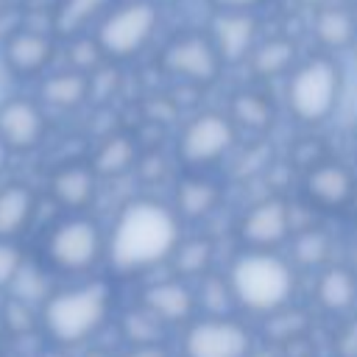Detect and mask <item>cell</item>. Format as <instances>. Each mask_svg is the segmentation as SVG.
Here are the masks:
<instances>
[{"instance_id":"6da1fadb","label":"cell","mask_w":357,"mask_h":357,"mask_svg":"<svg viewBox=\"0 0 357 357\" xmlns=\"http://www.w3.org/2000/svg\"><path fill=\"white\" fill-rule=\"evenodd\" d=\"M178 245V215L156 201H131L114 220L106 243L117 271H145L165 262Z\"/></svg>"},{"instance_id":"7a4b0ae2","label":"cell","mask_w":357,"mask_h":357,"mask_svg":"<svg viewBox=\"0 0 357 357\" xmlns=\"http://www.w3.org/2000/svg\"><path fill=\"white\" fill-rule=\"evenodd\" d=\"M293 268L271 248H248L229 268V287L237 307L268 315L290 301Z\"/></svg>"},{"instance_id":"3957f363","label":"cell","mask_w":357,"mask_h":357,"mask_svg":"<svg viewBox=\"0 0 357 357\" xmlns=\"http://www.w3.org/2000/svg\"><path fill=\"white\" fill-rule=\"evenodd\" d=\"M109 287L100 282L61 290L45 298L42 324L47 335L61 346H75L92 337L109 315Z\"/></svg>"},{"instance_id":"277c9868","label":"cell","mask_w":357,"mask_h":357,"mask_svg":"<svg viewBox=\"0 0 357 357\" xmlns=\"http://www.w3.org/2000/svg\"><path fill=\"white\" fill-rule=\"evenodd\" d=\"M340 86V67L329 56H312L290 73L287 106L301 123H321L335 112Z\"/></svg>"},{"instance_id":"5b68a950","label":"cell","mask_w":357,"mask_h":357,"mask_svg":"<svg viewBox=\"0 0 357 357\" xmlns=\"http://www.w3.org/2000/svg\"><path fill=\"white\" fill-rule=\"evenodd\" d=\"M159 25V11L148 0H128L117 8H109L95 31V39L109 59L137 56L153 36Z\"/></svg>"},{"instance_id":"8992f818","label":"cell","mask_w":357,"mask_h":357,"mask_svg":"<svg viewBox=\"0 0 357 357\" xmlns=\"http://www.w3.org/2000/svg\"><path fill=\"white\" fill-rule=\"evenodd\" d=\"M237 139V126L229 114L204 112L195 114L178 137V156L190 167H206L223 159Z\"/></svg>"},{"instance_id":"52a82bcc","label":"cell","mask_w":357,"mask_h":357,"mask_svg":"<svg viewBox=\"0 0 357 357\" xmlns=\"http://www.w3.org/2000/svg\"><path fill=\"white\" fill-rule=\"evenodd\" d=\"M106 243L100 229L86 218H70L59 223L47 237V259L61 271H86L92 268Z\"/></svg>"},{"instance_id":"ba28073f","label":"cell","mask_w":357,"mask_h":357,"mask_svg":"<svg viewBox=\"0 0 357 357\" xmlns=\"http://www.w3.org/2000/svg\"><path fill=\"white\" fill-rule=\"evenodd\" d=\"M251 337L229 315H206L184 335V357H248Z\"/></svg>"},{"instance_id":"9c48e42d","label":"cell","mask_w":357,"mask_h":357,"mask_svg":"<svg viewBox=\"0 0 357 357\" xmlns=\"http://www.w3.org/2000/svg\"><path fill=\"white\" fill-rule=\"evenodd\" d=\"M162 67L170 75H178L184 81L192 84H212L223 67V59L212 42V36L206 33H184L170 39V45L162 53Z\"/></svg>"},{"instance_id":"30bf717a","label":"cell","mask_w":357,"mask_h":357,"mask_svg":"<svg viewBox=\"0 0 357 357\" xmlns=\"http://www.w3.org/2000/svg\"><path fill=\"white\" fill-rule=\"evenodd\" d=\"M237 231L248 248H276L290 234V206L282 198H265L240 218Z\"/></svg>"},{"instance_id":"8fae6325","label":"cell","mask_w":357,"mask_h":357,"mask_svg":"<svg viewBox=\"0 0 357 357\" xmlns=\"http://www.w3.org/2000/svg\"><path fill=\"white\" fill-rule=\"evenodd\" d=\"M257 17L254 11H215L209 36L223 59V64H237L251 56L257 45Z\"/></svg>"},{"instance_id":"7c38bea8","label":"cell","mask_w":357,"mask_h":357,"mask_svg":"<svg viewBox=\"0 0 357 357\" xmlns=\"http://www.w3.org/2000/svg\"><path fill=\"white\" fill-rule=\"evenodd\" d=\"M45 137V114L33 100L11 98L0 106V139L11 151H31Z\"/></svg>"},{"instance_id":"4fadbf2b","label":"cell","mask_w":357,"mask_h":357,"mask_svg":"<svg viewBox=\"0 0 357 357\" xmlns=\"http://www.w3.org/2000/svg\"><path fill=\"white\" fill-rule=\"evenodd\" d=\"M354 190H357V181L351 170L337 162H318L307 170V178H304V192L310 204L326 206V209H340L351 204Z\"/></svg>"},{"instance_id":"5bb4252c","label":"cell","mask_w":357,"mask_h":357,"mask_svg":"<svg viewBox=\"0 0 357 357\" xmlns=\"http://www.w3.org/2000/svg\"><path fill=\"white\" fill-rule=\"evenodd\" d=\"M6 64L17 75H33L42 73L53 59V39L42 31L20 28L11 31L6 39Z\"/></svg>"},{"instance_id":"9a60e30c","label":"cell","mask_w":357,"mask_h":357,"mask_svg":"<svg viewBox=\"0 0 357 357\" xmlns=\"http://www.w3.org/2000/svg\"><path fill=\"white\" fill-rule=\"evenodd\" d=\"M142 304L165 324H181L187 321L195 307H198V298L195 293L184 284V282H159V284H151L145 293H142Z\"/></svg>"},{"instance_id":"2e32d148","label":"cell","mask_w":357,"mask_h":357,"mask_svg":"<svg viewBox=\"0 0 357 357\" xmlns=\"http://www.w3.org/2000/svg\"><path fill=\"white\" fill-rule=\"evenodd\" d=\"M95 178L98 173L92 170V165H64L53 173V181H50L53 198L61 206L81 209L95 195Z\"/></svg>"},{"instance_id":"e0dca14e","label":"cell","mask_w":357,"mask_h":357,"mask_svg":"<svg viewBox=\"0 0 357 357\" xmlns=\"http://www.w3.org/2000/svg\"><path fill=\"white\" fill-rule=\"evenodd\" d=\"M315 39L329 50H343L357 39L354 8L349 6H321L315 14Z\"/></svg>"},{"instance_id":"ac0fdd59","label":"cell","mask_w":357,"mask_h":357,"mask_svg":"<svg viewBox=\"0 0 357 357\" xmlns=\"http://www.w3.org/2000/svg\"><path fill=\"white\" fill-rule=\"evenodd\" d=\"M36 209V198L25 184H8L0 190V240L22 234Z\"/></svg>"},{"instance_id":"d6986e66","label":"cell","mask_w":357,"mask_h":357,"mask_svg":"<svg viewBox=\"0 0 357 357\" xmlns=\"http://www.w3.org/2000/svg\"><path fill=\"white\" fill-rule=\"evenodd\" d=\"M315 296H318V304L329 312H343L354 304L357 298V279L349 268L343 265H335V268H326L321 276H318V284H315Z\"/></svg>"},{"instance_id":"ffe728a7","label":"cell","mask_w":357,"mask_h":357,"mask_svg":"<svg viewBox=\"0 0 357 357\" xmlns=\"http://www.w3.org/2000/svg\"><path fill=\"white\" fill-rule=\"evenodd\" d=\"M89 89H92L89 75L73 67V70L50 75L42 84V100L56 109H75L89 98Z\"/></svg>"},{"instance_id":"44dd1931","label":"cell","mask_w":357,"mask_h":357,"mask_svg":"<svg viewBox=\"0 0 357 357\" xmlns=\"http://www.w3.org/2000/svg\"><path fill=\"white\" fill-rule=\"evenodd\" d=\"M220 201V190L218 184H212L209 178L201 176H190L176 187V215L198 220L206 218Z\"/></svg>"},{"instance_id":"7402d4cb","label":"cell","mask_w":357,"mask_h":357,"mask_svg":"<svg viewBox=\"0 0 357 357\" xmlns=\"http://www.w3.org/2000/svg\"><path fill=\"white\" fill-rule=\"evenodd\" d=\"M137 162V142L128 134H112L109 139L100 142V148L92 156V170L98 176L114 178L120 173H126L131 165Z\"/></svg>"},{"instance_id":"603a6c76","label":"cell","mask_w":357,"mask_h":357,"mask_svg":"<svg viewBox=\"0 0 357 357\" xmlns=\"http://www.w3.org/2000/svg\"><path fill=\"white\" fill-rule=\"evenodd\" d=\"M109 3L112 0H61L53 17V28L61 36H78L89 22L100 20L109 11Z\"/></svg>"},{"instance_id":"cb8c5ba5","label":"cell","mask_w":357,"mask_h":357,"mask_svg":"<svg viewBox=\"0 0 357 357\" xmlns=\"http://www.w3.org/2000/svg\"><path fill=\"white\" fill-rule=\"evenodd\" d=\"M293 61H296V45L284 36H273L251 50V67L262 78L284 75L293 67Z\"/></svg>"},{"instance_id":"d4e9b609","label":"cell","mask_w":357,"mask_h":357,"mask_svg":"<svg viewBox=\"0 0 357 357\" xmlns=\"http://www.w3.org/2000/svg\"><path fill=\"white\" fill-rule=\"evenodd\" d=\"M231 120L234 126L240 123L251 131H265L273 120V109L259 92H237L231 100Z\"/></svg>"},{"instance_id":"484cf974","label":"cell","mask_w":357,"mask_h":357,"mask_svg":"<svg viewBox=\"0 0 357 357\" xmlns=\"http://www.w3.org/2000/svg\"><path fill=\"white\" fill-rule=\"evenodd\" d=\"M176 259V271L184 276H201L206 273L209 262H212V243L204 237H192L187 243H178L170 254Z\"/></svg>"},{"instance_id":"4316f807","label":"cell","mask_w":357,"mask_h":357,"mask_svg":"<svg viewBox=\"0 0 357 357\" xmlns=\"http://www.w3.org/2000/svg\"><path fill=\"white\" fill-rule=\"evenodd\" d=\"M195 298L206 315H229V310L237 304L234 293L229 287V279H220V276H204Z\"/></svg>"},{"instance_id":"83f0119b","label":"cell","mask_w":357,"mask_h":357,"mask_svg":"<svg viewBox=\"0 0 357 357\" xmlns=\"http://www.w3.org/2000/svg\"><path fill=\"white\" fill-rule=\"evenodd\" d=\"M167 324L159 321L145 304H139L137 310H128L126 318H123V335L131 340V343H156L162 337V329Z\"/></svg>"},{"instance_id":"f1b7e54d","label":"cell","mask_w":357,"mask_h":357,"mask_svg":"<svg viewBox=\"0 0 357 357\" xmlns=\"http://www.w3.org/2000/svg\"><path fill=\"white\" fill-rule=\"evenodd\" d=\"M329 254V237L321 229H304L293 237V259L304 268H315Z\"/></svg>"},{"instance_id":"f546056e","label":"cell","mask_w":357,"mask_h":357,"mask_svg":"<svg viewBox=\"0 0 357 357\" xmlns=\"http://www.w3.org/2000/svg\"><path fill=\"white\" fill-rule=\"evenodd\" d=\"M304 326H307V318H304L298 310H284V307H279V310L268 312V326H265V332H271V337H282V340H284V337L301 335Z\"/></svg>"},{"instance_id":"4dcf8cb0","label":"cell","mask_w":357,"mask_h":357,"mask_svg":"<svg viewBox=\"0 0 357 357\" xmlns=\"http://www.w3.org/2000/svg\"><path fill=\"white\" fill-rule=\"evenodd\" d=\"M103 59V50L98 45V39H86V36H73V45H70V67L86 73V70H95Z\"/></svg>"},{"instance_id":"1f68e13d","label":"cell","mask_w":357,"mask_h":357,"mask_svg":"<svg viewBox=\"0 0 357 357\" xmlns=\"http://www.w3.org/2000/svg\"><path fill=\"white\" fill-rule=\"evenodd\" d=\"M22 254L11 240H0V287H11L14 276L22 268Z\"/></svg>"},{"instance_id":"d6a6232c","label":"cell","mask_w":357,"mask_h":357,"mask_svg":"<svg viewBox=\"0 0 357 357\" xmlns=\"http://www.w3.org/2000/svg\"><path fill=\"white\" fill-rule=\"evenodd\" d=\"M3 321H6V329H11V332H28L33 326V307H31V301L14 298L6 307Z\"/></svg>"},{"instance_id":"836d02e7","label":"cell","mask_w":357,"mask_h":357,"mask_svg":"<svg viewBox=\"0 0 357 357\" xmlns=\"http://www.w3.org/2000/svg\"><path fill=\"white\" fill-rule=\"evenodd\" d=\"M262 0H212L215 11H254Z\"/></svg>"},{"instance_id":"e575fe53","label":"cell","mask_w":357,"mask_h":357,"mask_svg":"<svg viewBox=\"0 0 357 357\" xmlns=\"http://www.w3.org/2000/svg\"><path fill=\"white\" fill-rule=\"evenodd\" d=\"M123 357H167V354L156 343H134Z\"/></svg>"},{"instance_id":"d590c367","label":"cell","mask_w":357,"mask_h":357,"mask_svg":"<svg viewBox=\"0 0 357 357\" xmlns=\"http://www.w3.org/2000/svg\"><path fill=\"white\" fill-rule=\"evenodd\" d=\"M8 151H11V148H8V145H6L3 139H0V170L6 167V159H8Z\"/></svg>"},{"instance_id":"8d00e7d4","label":"cell","mask_w":357,"mask_h":357,"mask_svg":"<svg viewBox=\"0 0 357 357\" xmlns=\"http://www.w3.org/2000/svg\"><path fill=\"white\" fill-rule=\"evenodd\" d=\"M301 3H307V6H326V3H332V0H301Z\"/></svg>"},{"instance_id":"74e56055","label":"cell","mask_w":357,"mask_h":357,"mask_svg":"<svg viewBox=\"0 0 357 357\" xmlns=\"http://www.w3.org/2000/svg\"><path fill=\"white\" fill-rule=\"evenodd\" d=\"M42 357H67V354H61V351H47V354H42Z\"/></svg>"},{"instance_id":"f35d334b","label":"cell","mask_w":357,"mask_h":357,"mask_svg":"<svg viewBox=\"0 0 357 357\" xmlns=\"http://www.w3.org/2000/svg\"><path fill=\"white\" fill-rule=\"evenodd\" d=\"M6 332V321H3V315H0V335Z\"/></svg>"},{"instance_id":"ab89813d","label":"cell","mask_w":357,"mask_h":357,"mask_svg":"<svg viewBox=\"0 0 357 357\" xmlns=\"http://www.w3.org/2000/svg\"><path fill=\"white\" fill-rule=\"evenodd\" d=\"M351 204H354V206H357V190H354V198H351Z\"/></svg>"},{"instance_id":"60d3db41","label":"cell","mask_w":357,"mask_h":357,"mask_svg":"<svg viewBox=\"0 0 357 357\" xmlns=\"http://www.w3.org/2000/svg\"><path fill=\"white\" fill-rule=\"evenodd\" d=\"M354 20H357V3H354Z\"/></svg>"},{"instance_id":"b9f144b4","label":"cell","mask_w":357,"mask_h":357,"mask_svg":"<svg viewBox=\"0 0 357 357\" xmlns=\"http://www.w3.org/2000/svg\"><path fill=\"white\" fill-rule=\"evenodd\" d=\"M351 3H357V0H351Z\"/></svg>"}]
</instances>
